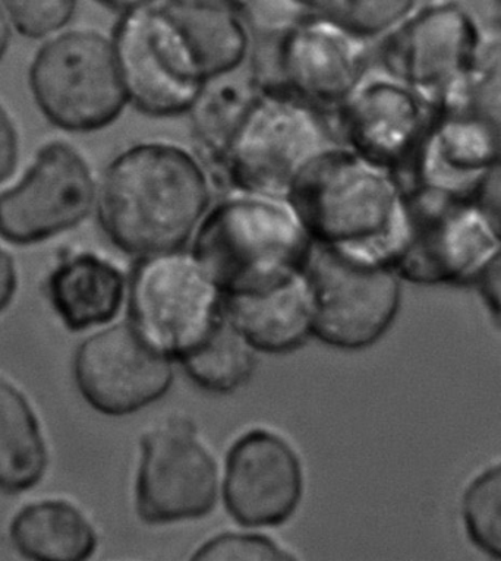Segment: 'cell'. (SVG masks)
Masks as SVG:
<instances>
[{"mask_svg":"<svg viewBox=\"0 0 501 561\" xmlns=\"http://www.w3.org/2000/svg\"><path fill=\"white\" fill-rule=\"evenodd\" d=\"M16 550L32 560L80 561L93 556V526L72 504L49 500L30 504L11 524Z\"/></svg>","mask_w":501,"mask_h":561,"instance_id":"44dd1931","label":"cell"},{"mask_svg":"<svg viewBox=\"0 0 501 561\" xmlns=\"http://www.w3.org/2000/svg\"><path fill=\"white\" fill-rule=\"evenodd\" d=\"M52 306L72 332L109 323L128 295V277L93 252L68 256L47 280Z\"/></svg>","mask_w":501,"mask_h":561,"instance_id":"ac0fdd59","label":"cell"},{"mask_svg":"<svg viewBox=\"0 0 501 561\" xmlns=\"http://www.w3.org/2000/svg\"><path fill=\"white\" fill-rule=\"evenodd\" d=\"M289 199L317 247L391 267L408 216L395 172L339 145L309 164Z\"/></svg>","mask_w":501,"mask_h":561,"instance_id":"7a4b0ae2","label":"cell"},{"mask_svg":"<svg viewBox=\"0 0 501 561\" xmlns=\"http://www.w3.org/2000/svg\"><path fill=\"white\" fill-rule=\"evenodd\" d=\"M190 248L229 297L265 293L305 276L316 242L289 198L226 188Z\"/></svg>","mask_w":501,"mask_h":561,"instance_id":"3957f363","label":"cell"},{"mask_svg":"<svg viewBox=\"0 0 501 561\" xmlns=\"http://www.w3.org/2000/svg\"><path fill=\"white\" fill-rule=\"evenodd\" d=\"M15 27L29 37H43L71 20L77 0H2Z\"/></svg>","mask_w":501,"mask_h":561,"instance_id":"f1b7e54d","label":"cell"},{"mask_svg":"<svg viewBox=\"0 0 501 561\" xmlns=\"http://www.w3.org/2000/svg\"><path fill=\"white\" fill-rule=\"evenodd\" d=\"M224 311L255 352L289 354L312 334L307 274L265 293L224 297Z\"/></svg>","mask_w":501,"mask_h":561,"instance_id":"e0dca14e","label":"cell"},{"mask_svg":"<svg viewBox=\"0 0 501 561\" xmlns=\"http://www.w3.org/2000/svg\"><path fill=\"white\" fill-rule=\"evenodd\" d=\"M195 560H291L285 548L260 534H220L198 548Z\"/></svg>","mask_w":501,"mask_h":561,"instance_id":"83f0119b","label":"cell"},{"mask_svg":"<svg viewBox=\"0 0 501 561\" xmlns=\"http://www.w3.org/2000/svg\"><path fill=\"white\" fill-rule=\"evenodd\" d=\"M339 145L326 112L285 90H261L216 169V181L289 198L309 164Z\"/></svg>","mask_w":501,"mask_h":561,"instance_id":"277c9868","label":"cell"},{"mask_svg":"<svg viewBox=\"0 0 501 561\" xmlns=\"http://www.w3.org/2000/svg\"><path fill=\"white\" fill-rule=\"evenodd\" d=\"M189 42L207 81L246 67L252 36L229 0H160Z\"/></svg>","mask_w":501,"mask_h":561,"instance_id":"d6986e66","label":"cell"},{"mask_svg":"<svg viewBox=\"0 0 501 561\" xmlns=\"http://www.w3.org/2000/svg\"><path fill=\"white\" fill-rule=\"evenodd\" d=\"M478 288L492 320L501 329V252L488 259L479 270Z\"/></svg>","mask_w":501,"mask_h":561,"instance_id":"4dcf8cb0","label":"cell"},{"mask_svg":"<svg viewBox=\"0 0 501 561\" xmlns=\"http://www.w3.org/2000/svg\"><path fill=\"white\" fill-rule=\"evenodd\" d=\"M475 43L477 32L466 12L455 3H435L383 37L380 58L390 76L425 89L459 68Z\"/></svg>","mask_w":501,"mask_h":561,"instance_id":"2e32d148","label":"cell"},{"mask_svg":"<svg viewBox=\"0 0 501 561\" xmlns=\"http://www.w3.org/2000/svg\"><path fill=\"white\" fill-rule=\"evenodd\" d=\"M443 130L444 149L456 163L475 168L501 160V82L470 90Z\"/></svg>","mask_w":501,"mask_h":561,"instance_id":"603a6c76","label":"cell"},{"mask_svg":"<svg viewBox=\"0 0 501 561\" xmlns=\"http://www.w3.org/2000/svg\"><path fill=\"white\" fill-rule=\"evenodd\" d=\"M252 42H278L296 24L312 14L308 0H229Z\"/></svg>","mask_w":501,"mask_h":561,"instance_id":"4316f807","label":"cell"},{"mask_svg":"<svg viewBox=\"0 0 501 561\" xmlns=\"http://www.w3.org/2000/svg\"><path fill=\"white\" fill-rule=\"evenodd\" d=\"M219 469L193 421L168 416L141 438L137 512L146 524L200 519L215 507Z\"/></svg>","mask_w":501,"mask_h":561,"instance_id":"9c48e42d","label":"cell"},{"mask_svg":"<svg viewBox=\"0 0 501 561\" xmlns=\"http://www.w3.org/2000/svg\"><path fill=\"white\" fill-rule=\"evenodd\" d=\"M407 226L391 268L420 285L460 284L477 276L491 251L490 229L478 208L439 202L433 191L407 194Z\"/></svg>","mask_w":501,"mask_h":561,"instance_id":"30bf717a","label":"cell"},{"mask_svg":"<svg viewBox=\"0 0 501 561\" xmlns=\"http://www.w3.org/2000/svg\"><path fill=\"white\" fill-rule=\"evenodd\" d=\"M112 42L130 106L160 119L190 112L207 78L160 0L122 12Z\"/></svg>","mask_w":501,"mask_h":561,"instance_id":"8992f818","label":"cell"},{"mask_svg":"<svg viewBox=\"0 0 501 561\" xmlns=\"http://www.w3.org/2000/svg\"><path fill=\"white\" fill-rule=\"evenodd\" d=\"M16 159H19V138L10 116L0 106V182L12 175Z\"/></svg>","mask_w":501,"mask_h":561,"instance_id":"1f68e13d","label":"cell"},{"mask_svg":"<svg viewBox=\"0 0 501 561\" xmlns=\"http://www.w3.org/2000/svg\"><path fill=\"white\" fill-rule=\"evenodd\" d=\"M333 115L343 146L396 175L420 154L424 107L415 90L389 72L368 73Z\"/></svg>","mask_w":501,"mask_h":561,"instance_id":"5bb4252c","label":"cell"},{"mask_svg":"<svg viewBox=\"0 0 501 561\" xmlns=\"http://www.w3.org/2000/svg\"><path fill=\"white\" fill-rule=\"evenodd\" d=\"M16 289V273L12 259L0 250V311L5 310Z\"/></svg>","mask_w":501,"mask_h":561,"instance_id":"d6a6232c","label":"cell"},{"mask_svg":"<svg viewBox=\"0 0 501 561\" xmlns=\"http://www.w3.org/2000/svg\"><path fill=\"white\" fill-rule=\"evenodd\" d=\"M304 473L289 443L269 430L242 434L226 458V511L246 528L285 524L299 506Z\"/></svg>","mask_w":501,"mask_h":561,"instance_id":"9a60e30c","label":"cell"},{"mask_svg":"<svg viewBox=\"0 0 501 561\" xmlns=\"http://www.w3.org/2000/svg\"><path fill=\"white\" fill-rule=\"evenodd\" d=\"M462 516L470 541L501 560V463L470 481L462 499Z\"/></svg>","mask_w":501,"mask_h":561,"instance_id":"d4e9b609","label":"cell"},{"mask_svg":"<svg viewBox=\"0 0 501 561\" xmlns=\"http://www.w3.org/2000/svg\"><path fill=\"white\" fill-rule=\"evenodd\" d=\"M312 334L338 350L380 341L400 307L399 276L389 265L363 263L316 245L307 270Z\"/></svg>","mask_w":501,"mask_h":561,"instance_id":"ba28073f","label":"cell"},{"mask_svg":"<svg viewBox=\"0 0 501 561\" xmlns=\"http://www.w3.org/2000/svg\"><path fill=\"white\" fill-rule=\"evenodd\" d=\"M30 81L49 121L76 133L106 128L129 104L112 37L91 30L46 43L34 59Z\"/></svg>","mask_w":501,"mask_h":561,"instance_id":"52a82bcc","label":"cell"},{"mask_svg":"<svg viewBox=\"0 0 501 561\" xmlns=\"http://www.w3.org/2000/svg\"><path fill=\"white\" fill-rule=\"evenodd\" d=\"M369 65L367 38L312 12L277 42L276 90L334 113L368 76Z\"/></svg>","mask_w":501,"mask_h":561,"instance_id":"8fae6325","label":"cell"},{"mask_svg":"<svg viewBox=\"0 0 501 561\" xmlns=\"http://www.w3.org/2000/svg\"><path fill=\"white\" fill-rule=\"evenodd\" d=\"M47 451L27 399L0 378V490L33 489L45 476Z\"/></svg>","mask_w":501,"mask_h":561,"instance_id":"7402d4cb","label":"cell"},{"mask_svg":"<svg viewBox=\"0 0 501 561\" xmlns=\"http://www.w3.org/2000/svg\"><path fill=\"white\" fill-rule=\"evenodd\" d=\"M135 260L130 323L166 356L181 360L224 319V295L191 248Z\"/></svg>","mask_w":501,"mask_h":561,"instance_id":"5b68a950","label":"cell"},{"mask_svg":"<svg viewBox=\"0 0 501 561\" xmlns=\"http://www.w3.org/2000/svg\"><path fill=\"white\" fill-rule=\"evenodd\" d=\"M8 43H10V25L2 8H0V59L5 55Z\"/></svg>","mask_w":501,"mask_h":561,"instance_id":"e575fe53","label":"cell"},{"mask_svg":"<svg viewBox=\"0 0 501 561\" xmlns=\"http://www.w3.org/2000/svg\"><path fill=\"white\" fill-rule=\"evenodd\" d=\"M78 390L104 415H129L171 389L172 359L152 346L133 323L87 339L73 359Z\"/></svg>","mask_w":501,"mask_h":561,"instance_id":"4fadbf2b","label":"cell"},{"mask_svg":"<svg viewBox=\"0 0 501 561\" xmlns=\"http://www.w3.org/2000/svg\"><path fill=\"white\" fill-rule=\"evenodd\" d=\"M99 2H102L103 5L119 12L121 15L122 12L128 11L134 7L141 5V3L148 2V0H99Z\"/></svg>","mask_w":501,"mask_h":561,"instance_id":"836d02e7","label":"cell"},{"mask_svg":"<svg viewBox=\"0 0 501 561\" xmlns=\"http://www.w3.org/2000/svg\"><path fill=\"white\" fill-rule=\"evenodd\" d=\"M314 12L341 21L372 42L386 37L408 19L415 0H308Z\"/></svg>","mask_w":501,"mask_h":561,"instance_id":"484cf974","label":"cell"},{"mask_svg":"<svg viewBox=\"0 0 501 561\" xmlns=\"http://www.w3.org/2000/svg\"><path fill=\"white\" fill-rule=\"evenodd\" d=\"M215 190V173L197 150L152 138L107 164L95 208L113 245L141 259L189 248Z\"/></svg>","mask_w":501,"mask_h":561,"instance_id":"6da1fadb","label":"cell"},{"mask_svg":"<svg viewBox=\"0 0 501 561\" xmlns=\"http://www.w3.org/2000/svg\"><path fill=\"white\" fill-rule=\"evenodd\" d=\"M477 208L490 232L501 239V164L479 184Z\"/></svg>","mask_w":501,"mask_h":561,"instance_id":"f546056e","label":"cell"},{"mask_svg":"<svg viewBox=\"0 0 501 561\" xmlns=\"http://www.w3.org/2000/svg\"><path fill=\"white\" fill-rule=\"evenodd\" d=\"M99 184L73 147L46 146L19 186L0 195V237L19 245L80 225L98 204Z\"/></svg>","mask_w":501,"mask_h":561,"instance_id":"7c38bea8","label":"cell"},{"mask_svg":"<svg viewBox=\"0 0 501 561\" xmlns=\"http://www.w3.org/2000/svg\"><path fill=\"white\" fill-rule=\"evenodd\" d=\"M260 91L246 65L239 71L210 78L186 113L194 149L206 160L213 173L219 168L226 149Z\"/></svg>","mask_w":501,"mask_h":561,"instance_id":"ffe728a7","label":"cell"},{"mask_svg":"<svg viewBox=\"0 0 501 561\" xmlns=\"http://www.w3.org/2000/svg\"><path fill=\"white\" fill-rule=\"evenodd\" d=\"M180 363L202 389L230 393L250 381L255 368V351L224 311V319L212 333Z\"/></svg>","mask_w":501,"mask_h":561,"instance_id":"cb8c5ba5","label":"cell"}]
</instances>
